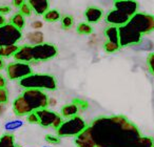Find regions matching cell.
<instances>
[{
	"instance_id": "obj_1",
	"label": "cell",
	"mask_w": 154,
	"mask_h": 147,
	"mask_svg": "<svg viewBox=\"0 0 154 147\" xmlns=\"http://www.w3.org/2000/svg\"><path fill=\"white\" fill-rule=\"evenodd\" d=\"M88 128L95 147H135L141 138L138 128L122 116L100 117Z\"/></svg>"
},
{
	"instance_id": "obj_2",
	"label": "cell",
	"mask_w": 154,
	"mask_h": 147,
	"mask_svg": "<svg viewBox=\"0 0 154 147\" xmlns=\"http://www.w3.org/2000/svg\"><path fill=\"white\" fill-rule=\"evenodd\" d=\"M49 105V99L43 90H26L13 103V110L17 116H28L33 111L43 109Z\"/></svg>"
},
{
	"instance_id": "obj_3",
	"label": "cell",
	"mask_w": 154,
	"mask_h": 147,
	"mask_svg": "<svg viewBox=\"0 0 154 147\" xmlns=\"http://www.w3.org/2000/svg\"><path fill=\"white\" fill-rule=\"evenodd\" d=\"M20 86L26 90H55L57 84L54 77L50 75H39V74H31L28 77L23 78L19 81Z\"/></svg>"
},
{
	"instance_id": "obj_4",
	"label": "cell",
	"mask_w": 154,
	"mask_h": 147,
	"mask_svg": "<svg viewBox=\"0 0 154 147\" xmlns=\"http://www.w3.org/2000/svg\"><path fill=\"white\" fill-rule=\"evenodd\" d=\"M88 127L82 118L75 116L69 118L68 120L62 122V124L57 128L58 137H76L84 131Z\"/></svg>"
},
{
	"instance_id": "obj_5",
	"label": "cell",
	"mask_w": 154,
	"mask_h": 147,
	"mask_svg": "<svg viewBox=\"0 0 154 147\" xmlns=\"http://www.w3.org/2000/svg\"><path fill=\"white\" fill-rule=\"evenodd\" d=\"M128 23L141 35L148 34L154 31V16L145 13H136L130 18Z\"/></svg>"
},
{
	"instance_id": "obj_6",
	"label": "cell",
	"mask_w": 154,
	"mask_h": 147,
	"mask_svg": "<svg viewBox=\"0 0 154 147\" xmlns=\"http://www.w3.org/2000/svg\"><path fill=\"white\" fill-rule=\"evenodd\" d=\"M118 36H119L120 47L129 46V45H136L141 41L143 35L137 32L134 28L129 23L118 28Z\"/></svg>"
},
{
	"instance_id": "obj_7",
	"label": "cell",
	"mask_w": 154,
	"mask_h": 147,
	"mask_svg": "<svg viewBox=\"0 0 154 147\" xmlns=\"http://www.w3.org/2000/svg\"><path fill=\"white\" fill-rule=\"evenodd\" d=\"M21 37V31L15 28L12 23H5L0 26V47L17 44Z\"/></svg>"
},
{
	"instance_id": "obj_8",
	"label": "cell",
	"mask_w": 154,
	"mask_h": 147,
	"mask_svg": "<svg viewBox=\"0 0 154 147\" xmlns=\"http://www.w3.org/2000/svg\"><path fill=\"white\" fill-rule=\"evenodd\" d=\"M7 74L11 80H21L32 74V67L29 63L15 62L8 65Z\"/></svg>"
},
{
	"instance_id": "obj_9",
	"label": "cell",
	"mask_w": 154,
	"mask_h": 147,
	"mask_svg": "<svg viewBox=\"0 0 154 147\" xmlns=\"http://www.w3.org/2000/svg\"><path fill=\"white\" fill-rule=\"evenodd\" d=\"M57 55V49L50 43H41L33 46V59L35 61H47Z\"/></svg>"
},
{
	"instance_id": "obj_10",
	"label": "cell",
	"mask_w": 154,
	"mask_h": 147,
	"mask_svg": "<svg viewBox=\"0 0 154 147\" xmlns=\"http://www.w3.org/2000/svg\"><path fill=\"white\" fill-rule=\"evenodd\" d=\"M114 7L116 10L122 12L130 18L137 13V9H138V4L134 0H118L114 2Z\"/></svg>"
},
{
	"instance_id": "obj_11",
	"label": "cell",
	"mask_w": 154,
	"mask_h": 147,
	"mask_svg": "<svg viewBox=\"0 0 154 147\" xmlns=\"http://www.w3.org/2000/svg\"><path fill=\"white\" fill-rule=\"evenodd\" d=\"M106 19H107V22L109 24L119 28V26L128 23L129 20H130V17L128 15H126V14H124L122 12L114 9L108 14Z\"/></svg>"
},
{
	"instance_id": "obj_12",
	"label": "cell",
	"mask_w": 154,
	"mask_h": 147,
	"mask_svg": "<svg viewBox=\"0 0 154 147\" xmlns=\"http://www.w3.org/2000/svg\"><path fill=\"white\" fill-rule=\"evenodd\" d=\"M38 117L39 124L43 127H50V126L53 125L54 121L56 120V118L58 117V115L54 111H51L47 108L39 109V110L35 111Z\"/></svg>"
},
{
	"instance_id": "obj_13",
	"label": "cell",
	"mask_w": 154,
	"mask_h": 147,
	"mask_svg": "<svg viewBox=\"0 0 154 147\" xmlns=\"http://www.w3.org/2000/svg\"><path fill=\"white\" fill-rule=\"evenodd\" d=\"M14 59L17 62H23V63H29L33 61V46L32 45H24V46L19 47L16 54L14 55Z\"/></svg>"
},
{
	"instance_id": "obj_14",
	"label": "cell",
	"mask_w": 154,
	"mask_h": 147,
	"mask_svg": "<svg viewBox=\"0 0 154 147\" xmlns=\"http://www.w3.org/2000/svg\"><path fill=\"white\" fill-rule=\"evenodd\" d=\"M75 144L77 145V147H95V143L88 127L78 136H76Z\"/></svg>"
},
{
	"instance_id": "obj_15",
	"label": "cell",
	"mask_w": 154,
	"mask_h": 147,
	"mask_svg": "<svg viewBox=\"0 0 154 147\" xmlns=\"http://www.w3.org/2000/svg\"><path fill=\"white\" fill-rule=\"evenodd\" d=\"M28 3L38 15H45L49 11V0H28Z\"/></svg>"
},
{
	"instance_id": "obj_16",
	"label": "cell",
	"mask_w": 154,
	"mask_h": 147,
	"mask_svg": "<svg viewBox=\"0 0 154 147\" xmlns=\"http://www.w3.org/2000/svg\"><path fill=\"white\" fill-rule=\"evenodd\" d=\"M85 16H86V19L88 21V23H96L103 17V11L100 9H98V7H91L86 10Z\"/></svg>"
},
{
	"instance_id": "obj_17",
	"label": "cell",
	"mask_w": 154,
	"mask_h": 147,
	"mask_svg": "<svg viewBox=\"0 0 154 147\" xmlns=\"http://www.w3.org/2000/svg\"><path fill=\"white\" fill-rule=\"evenodd\" d=\"M23 124H24V122L20 119L11 120V121H8L7 123L5 124V130L8 134H12V132L20 129V128L23 126Z\"/></svg>"
},
{
	"instance_id": "obj_18",
	"label": "cell",
	"mask_w": 154,
	"mask_h": 147,
	"mask_svg": "<svg viewBox=\"0 0 154 147\" xmlns=\"http://www.w3.org/2000/svg\"><path fill=\"white\" fill-rule=\"evenodd\" d=\"M106 37L108 41L115 44H119V36H118V28L117 26L111 25L106 30Z\"/></svg>"
},
{
	"instance_id": "obj_19",
	"label": "cell",
	"mask_w": 154,
	"mask_h": 147,
	"mask_svg": "<svg viewBox=\"0 0 154 147\" xmlns=\"http://www.w3.org/2000/svg\"><path fill=\"white\" fill-rule=\"evenodd\" d=\"M26 37H28L29 42L31 43V45H32V46L43 43V39H45L43 33L39 32V31H34V32L29 33Z\"/></svg>"
},
{
	"instance_id": "obj_20",
	"label": "cell",
	"mask_w": 154,
	"mask_h": 147,
	"mask_svg": "<svg viewBox=\"0 0 154 147\" xmlns=\"http://www.w3.org/2000/svg\"><path fill=\"white\" fill-rule=\"evenodd\" d=\"M78 110H79L78 106H77L75 103H71V104H68V105H66V106L62 107L61 115H62V117L68 118L69 119V118H72V117L77 116Z\"/></svg>"
},
{
	"instance_id": "obj_21",
	"label": "cell",
	"mask_w": 154,
	"mask_h": 147,
	"mask_svg": "<svg viewBox=\"0 0 154 147\" xmlns=\"http://www.w3.org/2000/svg\"><path fill=\"white\" fill-rule=\"evenodd\" d=\"M0 147H19L15 144L14 136L12 134H5L0 138Z\"/></svg>"
},
{
	"instance_id": "obj_22",
	"label": "cell",
	"mask_w": 154,
	"mask_h": 147,
	"mask_svg": "<svg viewBox=\"0 0 154 147\" xmlns=\"http://www.w3.org/2000/svg\"><path fill=\"white\" fill-rule=\"evenodd\" d=\"M19 49L17 44L15 45H9V46H1L0 47V57L5 58V57H11L16 54V51Z\"/></svg>"
},
{
	"instance_id": "obj_23",
	"label": "cell",
	"mask_w": 154,
	"mask_h": 147,
	"mask_svg": "<svg viewBox=\"0 0 154 147\" xmlns=\"http://www.w3.org/2000/svg\"><path fill=\"white\" fill-rule=\"evenodd\" d=\"M11 23L13 24L15 28H17L18 30L21 31L22 28L26 25V19H24V16L21 13H17L12 17Z\"/></svg>"
},
{
	"instance_id": "obj_24",
	"label": "cell",
	"mask_w": 154,
	"mask_h": 147,
	"mask_svg": "<svg viewBox=\"0 0 154 147\" xmlns=\"http://www.w3.org/2000/svg\"><path fill=\"white\" fill-rule=\"evenodd\" d=\"M43 18L48 22H56L60 19V13L58 11H56V10H49L43 15Z\"/></svg>"
},
{
	"instance_id": "obj_25",
	"label": "cell",
	"mask_w": 154,
	"mask_h": 147,
	"mask_svg": "<svg viewBox=\"0 0 154 147\" xmlns=\"http://www.w3.org/2000/svg\"><path fill=\"white\" fill-rule=\"evenodd\" d=\"M135 147H154L153 140L149 137H141L138 142L136 143Z\"/></svg>"
},
{
	"instance_id": "obj_26",
	"label": "cell",
	"mask_w": 154,
	"mask_h": 147,
	"mask_svg": "<svg viewBox=\"0 0 154 147\" xmlns=\"http://www.w3.org/2000/svg\"><path fill=\"white\" fill-rule=\"evenodd\" d=\"M77 32L82 35H89L92 33V26L88 22H82L77 26Z\"/></svg>"
},
{
	"instance_id": "obj_27",
	"label": "cell",
	"mask_w": 154,
	"mask_h": 147,
	"mask_svg": "<svg viewBox=\"0 0 154 147\" xmlns=\"http://www.w3.org/2000/svg\"><path fill=\"white\" fill-rule=\"evenodd\" d=\"M119 47H120L119 44H115V43H112V42L107 41V42L105 43L103 49H105V51H107V53H114V51H117Z\"/></svg>"
},
{
	"instance_id": "obj_28",
	"label": "cell",
	"mask_w": 154,
	"mask_h": 147,
	"mask_svg": "<svg viewBox=\"0 0 154 147\" xmlns=\"http://www.w3.org/2000/svg\"><path fill=\"white\" fill-rule=\"evenodd\" d=\"M32 7H31V5L29 4V3H23V4L20 7V13L22 14L23 16H30L31 14H32Z\"/></svg>"
},
{
	"instance_id": "obj_29",
	"label": "cell",
	"mask_w": 154,
	"mask_h": 147,
	"mask_svg": "<svg viewBox=\"0 0 154 147\" xmlns=\"http://www.w3.org/2000/svg\"><path fill=\"white\" fill-rule=\"evenodd\" d=\"M73 22H74V20H73V18L71 17V16H64L61 19L62 26H63L64 28H70L71 26L73 25Z\"/></svg>"
},
{
	"instance_id": "obj_30",
	"label": "cell",
	"mask_w": 154,
	"mask_h": 147,
	"mask_svg": "<svg viewBox=\"0 0 154 147\" xmlns=\"http://www.w3.org/2000/svg\"><path fill=\"white\" fill-rule=\"evenodd\" d=\"M147 64L149 70L154 75V53H151L147 58Z\"/></svg>"
},
{
	"instance_id": "obj_31",
	"label": "cell",
	"mask_w": 154,
	"mask_h": 147,
	"mask_svg": "<svg viewBox=\"0 0 154 147\" xmlns=\"http://www.w3.org/2000/svg\"><path fill=\"white\" fill-rule=\"evenodd\" d=\"M9 99V95H8V90L5 88H0V104H5L8 102Z\"/></svg>"
},
{
	"instance_id": "obj_32",
	"label": "cell",
	"mask_w": 154,
	"mask_h": 147,
	"mask_svg": "<svg viewBox=\"0 0 154 147\" xmlns=\"http://www.w3.org/2000/svg\"><path fill=\"white\" fill-rule=\"evenodd\" d=\"M26 120H28V122H30L31 124H39L38 117H37V115H36L35 111L29 113V115L26 116Z\"/></svg>"
},
{
	"instance_id": "obj_33",
	"label": "cell",
	"mask_w": 154,
	"mask_h": 147,
	"mask_svg": "<svg viewBox=\"0 0 154 147\" xmlns=\"http://www.w3.org/2000/svg\"><path fill=\"white\" fill-rule=\"evenodd\" d=\"M45 140H47V142L51 143V144H58L60 141L59 137H55V136H52V134H48V136H45Z\"/></svg>"
},
{
	"instance_id": "obj_34",
	"label": "cell",
	"mask_w": 154,
	"mask_h": 147,
	"mask_svg": "<svg viewBox=\"0 0 154 147\" xmlns=\"http://www.w3.org/2000/svg\"><path fill=\"white\" fill-rule=\"evenodd\" d=\"M62 122H63V121H62V118L60 117V116H58V117L56 118L55 121H54V123H53V125H52V126H53L54 128H56V129H57V128L62 124Z\"/></svg>"
},
{
	"instance_id": "obj_35",
	"label": "cell",
	"mask_w": 154,
	"mask_h": 147,
	"mask_svg": "<svg viewBox=\"0 0 154 147\" xmlns=\"http://www.w3.org/2000/svg\"><path fill=\"white\" fill-rule=\"evenodd\" d=\"M43 26V23L41 21H39V20H37V21H34L32 23V28H35V30H39V28H41Z\"/></svg>"
},
{
	"instance_id": "obj_36",
	"label": "cell",
	"mask_w": 154,
	"mask_h": 147,
	"mask_svg": "<svg viewBox=\"0 0 154 147\" xmlns=\"http://www.w3.org/2000/svg\"><path fill=\"white\" fill-rule=\"evenodd\" d=\"M74 103L77 105V106H78V108H80V107H82V108H86V107L88 106V105H87V102L82 101V100H76Z\"/></svg>"
},
{
	"instance_id": "obj_37",
	"label": "cell",
	"mask_w": 154,
	"mask_h": 147,
	"mask_svg": "<svg viewBox=\"0 0 154 147\" xmlns=\"http://www.w3.org/2000/svg\"><path fill=\"white\" fill-rule=\"evenodd\" d=\"M26 2V0H13V4L16 7H20L23 3Z\"/></svg>"
},
{
	"instance_id": "obj_38",
	"label": "cell",
	"mask_w": 154,
	"mask_h": 147,
	"mask_svg": "<svg viewBox=\"0 0 154 147\" xmlns=\"http://www.w3.org/2000/svg\"><path fill=\"white\" fill-rule=\"evenodd\" d=\"M10 11H11L10 7H0V14H1V15H5V14H9Z\"/></svg>"
},
{
	"instance_id": "obj_39",
	"label": "cell",
	"mask_w": 154,
	"mask_h": 147,
	"mask_svg": "<svg viewBox=\"0 0 154 147\" xmlns=\"http://www.w3.org/2000/svg\"><path fill=\"white\" fill-rule=\"evenodd\" d=\"M5 80L2 76L0 75V88H5Z\"/></svg>"
},
{
	"instance_id": "obj_40",
	"label": "cell",
	"mask_w": 154,
	"mask_h": 147,
	"mask_svg": "<svg viewBox=\"0 0 154 147\" xmlns=\"http://www.w3.org/2000/svg\"><path fill=\"white\" fill-rule=\"evenodd\" d=\"M3 24H5V17H3V15L0 14V26H2Z\"/></svg>"
},
{
	"instance_id": "obj_41",
	"label": "cell",
	"mask_w": 154,
	"mask_h": 147,
	"mask_svg": "<svg viewBox=\"0 0 154 147\" xmlns=\"http://www.w3.org/2000/svg\"><path fill=\"white\" fill-rule=\"evenodd\" d=\"M49 104L51 105V106H55V105H56V100H55V99H50Z\"/></svg>"
},
{
	"instance_id": "obj_42",
	"label": "cell",
	"mask_w": 154,
	"mask_h": 147,
	"mask_svg": "<svg viewBox=\"0 0 154 147\" xmlns=\"http://www.w3.org/2000/svg\"><path fill=\"white\" fill-rule=\"evenodd\" d=\"M3 67H5V61H3L2 58L0 57V69H2Z\"/></svg>"
},
{
	"instance_id": "obj_43",
	"label": "cell",
	"mask_w": 154,
	"mask_h": 147,
	"mask_svg": "<svg viewBox=\"0 0 154 147\" xmlns=\"http://www.w3.org/2000/svg\"><path fill=\"white\" fill-rule=\"evenodd\" d=\"M1 107H2V105H1V104H0V113H2V109H1Z\"/></svg>"
},
{
	"instance_id": "obj_44",
	"label": "cell",
	"mask_w": 154,
	"mask_h": 147,
	"mask_svg": "<svg viewBox=\"0 0 154 147\" xmlns=\"http://www.w3.org/2000/svg\"><path fill=\"white\" fill-rule=\"evenodd\" d=\"M43 147H50V146H43Z\"/></svg>"
},
{
	"instance_id": "obj_45",
	"label": "cell",
	"mask_w": 154,
	"mask_h": 147,
	"mask_svg": "<svg viewBox=\"0 0 154 147\" xmlns=\"http://www.w3.org/2000/svg\"><path fill=\"white\" fill-rule=\"evenodd\" d=\"M114 1H118V0H114Z\"/></svg>"
}]
</instances>
